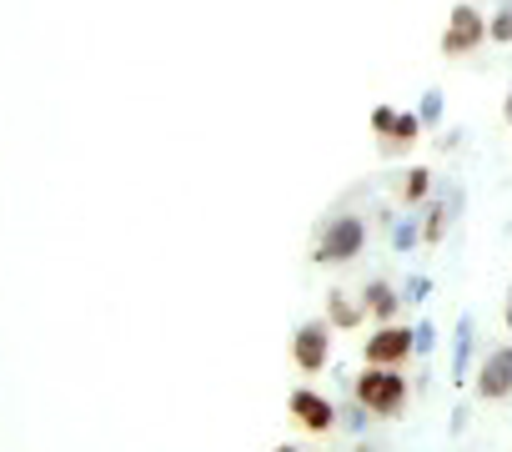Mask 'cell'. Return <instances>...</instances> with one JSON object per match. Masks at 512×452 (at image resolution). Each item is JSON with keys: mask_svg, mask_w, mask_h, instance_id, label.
<instances>
[{"mask_svg": "<svg viewBox=\"0 0 512 452\" xmlns=\"http://www.w3.org/2000/svg\"><path fill=\"white\" fill-rule=\"evenodd\" d=\"M367 247V221L357 211H337L317 226V237H312V262L317 267H342L352 262L357 252Z\"/></svg>", "mask_w": 512, "mask_h": 452, "instance_id": "cell-1", "label": "cell"}, {"mask_svg": "<svg viewBox=\"0 0 512 452\" xmlns=\"http://www.w3.org/2000/svg\"><path fill=\"white\" fill-rule=\"evenodd\" d=\"M352 397H357L372 417H402L412 387H407V372H402V367H367V372L352 377Z\"/></svg>", "mask_w": 512, "mask_h": 452, "instance_id": "cell-2", "label": "cell"}, {"mask_svg": "<svg viewBox=\"0 0 512 452\" xmlns=\"http://www.w3.org/2000/svg\"><path fill=\"white\" fill-rule=\"evenodd\" d=\"M412 357H417V332H412V327H397V322L377 327V332L362 342V362H367V367H407Z\"/></svg>", "mask_w": 512, "mask_h": 452, "instance_id": "cell-3", "label": "cell"}, {"mask_svg": "<svg viewBox=\"0 0 512 452\" xmlns=\"http://www.w3.org/2000/svg\"><path fill=\"white\" fill-rule=\"evenodd\" d=\"M482 41H487V16L477 11V6H452V16H447V26H442V56H472V51H482Z\"/></svg>", "mask_w": 512, "mask_h": 452, "instance_id": "cell-4", "label": "cell"}, {"mask_svg": "<svg viewBox=\"0 0 512 452\" xmlns=\"http://www.w3.org/2000/svg\"><path fill=\"white\" fill-rule=\"evenodd\" d=\"M372 131H377V151H382V156H402V151L422 136V121H417V111L377 106V111H372Z\"/></svg>", "mask_w": 512, "mask_h": 452, "instance_id": "cell-5", "label": "cell"}, {"mask_svg": "<svg viewBox=\"0 0 512 452\" xmlns=\"http://www.w3.org/2000/svg\"><path fill=\"white\" fill-rule=\"evenodd\" d=\"M472 392H477V402H502V397H512V342L482 352V362H477V372H472Z\"/></svg>", "mask_w": 512, "mask_h": 452, "instance_id": "cell-6", "label": "cell"}, {"mask_svg": "<svg viewBox=\"0 0 512 452\" xmlns=\"http://www.w3.org/2000/svg\"><path fill=\"white\" fill-rule=\"evenodd\" d=\"M292 362H297V372H307V377L332 362V322H327V317H312V322L297 327V337H292Z\"/></svg>", "mask_w": 512, "mask_h": 452, "instance_id": "cell-7", "label": "cell"}, {"mask_svg": "<svg viewBox=\"0 0 512 452\" xmlns=\"http://www.w3.org/2000/svg\"><path fill=\"white\" fill-rule=\"evenodd\" d=\"M287 412L307 427V432H332V427H342V407L332 402V397H322L317 387H297L292 397H287Z\"/></svg>", "mask_w": 512, "mask_h": 452, "instance_id": "cell-8", "label": "cell"}, {"mask_svg": "<svg viewBox=\"0 0 512 452\" xmlns=\"http://www.w3.org/2000/svg\"><path fill=\"white\" fill-rule=\"evenodd\" d=\"M447 367H452V382H472V372H477V317L472 312H462L457 327H452V357H447Z\"/></svg>", "mask_w": 512, "mask_h": 452, "instance_id": "cell-9", "label": "cell"}, {"mask_svg": "<svg viewBox=\"0 0 512 452\" xmlns=\"http://www.w3.org/2000/svg\"><path fill=\"white\" fill-rule=\"evenodd\" d=\"M457 201H462V196L452 191L447 201L437 196V201H427V206H422V247H442V237L452 232V216H457Z\"/></svg>", "mask_w": 512, "mask_h": 452, "instance_id": "cell-10", "label": "cell"}, {"mask_svg": "<svg viewBox=\"0 0 512 452\" xmlns=\"http://www.w3.org/2000/svg\"><path fill=\"white\" fill-rule=\"evenodd\" d=\"M362 307H367V317H377V322L387 327V322H397V312H402L407 302H402V287H392V282L377 277V282L362 287Z\"/></svg>", "mask_w": 512, "mask_h": 452, "instance_id": "cell-11", "label": "cell"}, {"mask_svg": "<svg viewBox=\"0 0 512 452\" xmlns=\"http://www.w3.org/2000/svg\"><path fill=\"white\" fill-rule=\"evenodd\" d=\"M362 317H367V307H362V297L352 302V292H327V322H332V332H352V327H362Z\"/></svg>", "mask_w": 512, "mask_h": 452, "instance_id": "cell-12", "label": "cell"}, {"mask_svg": "<svg viewBox=\"0 0 512 452\" xmlns=\"http://www.w3.org/2000/svg\"><path fill=\"white\" fill-rule=\"evenodd\" d=\"M412 247H422V211H402V221L392 226V252L402 257Z\"/></svg>", "mask_w": 512, "mask_h": 452, "instance_id": "cell-13", "label": "cell"}, {"mask_svg": "<svg viewBox=\"0 0 512 452\" xmlns=\"http://www.w3.org/2000/svg\"><path fill=\"white\" fill-rule=\"evenodd\" d=\"M427 191H432V171L427 166H407V176H402V206L417 211L427 201Z\"/></svg>", "mask_w": 512, "mask_h": 452, "instance_id": "cell-14", "label": "cell"}, {"mask_svg": "<svg viewBox=\"0 0 512 452\" xmlns=\"http://www.w3.org/2000/svg\"><path fill=\"white\" fill-rule=\"evenodd\" d=\"M487 41H492V46H512V0H502L497 16L487 21Z\"/></svg>", "mask_w": 512, "mask_h": 452, "instance_id": "cell-15", "label": "cell"}, {"mask_svg": "<svg viewBox=\"0 0 512 452\" xmlns=\"http://www.w3.org/2000/svg\"><path fill=\"white\" fill-rule=\"evenodd\" d=\"M442 116H447V101H442V91H427V96H422V106H417V121H422V131H437V126H442Z\"/></svg>", "mask_w": 512, "mask_h": 452, "instance_id": "cell-16", "label": "cell"}, {"mask_svg": "<svg viewBox=\"0 0 512 452\" xmlns=\"http://www.w3.org/2000/svg\"><path fill=\"white\" fill-rule=\"evenodd\" d=\"M427 297H432V277H422V272H412V277L402 282V302H407V307H422Z\"/></svg>", "mask_w": 512, "mask_h": 452, "instance_id": "cell-17", "label": "cell"}, {"mask_svg": "<svg viewBox=\"0 0 512 452\" xmlns=\"http://www.w3.org/2000/svg\"><path fill=\"white\" fill-rule=\"evenodd\" d=\"M367 417H372V412H367L357 397H352V407H342V427H352V432H362V427H367Z\"/></svg>", "mask_w": 512, "mask_h": 452, "instance_id": "cell-18", "label": "cell"}, {"mask_svg": "<svg viewBox=\"0 0 512 452\" xmlns=\"http://www.w3.org/2000/svg\"><path fill=\"white\" fill-rule=\"evenodd\" d=\"M412 332H417V357H427V352L437 347V327H432V322H417Z\"/></svg>", "mask_w": 512, "mask_h": 452, "instance_id": "cell-19", "label": "cell"}, {"mask_svg": "<svg viewBox=\"0 0 512 452\" xmlns=\"http://www.w3.org/2000/svg\"><path fill=\"white\" fill-rule=\"evenodd\" d=\"M502 327H507V337H512V282H507V302H502Z\"/></svg>", "mask_w": 512, "mask_h": 452, "instance_id": "cell-20", "label": "cell"}, {"mask_svg": "<svg viewBox=\"0 0 512 452\" xmlns=\"http://www.w3.org/2000/svg\"><path fill=\"white\" fill-rule=\"evenodd\" d=\"M502 121L512 126V86H507V101H502Z\"/></svg>", "mask_w": 512, "mask_h": 452, "instance_id": "cell-21", "label": "cell"}, {"mask_svg": "<svg viewBox=\"0 0 512 452\" xmlns=\"http://www.w3.org/2000/svg\"><path fill=\"white\" fill-rule=\"evenodd\" d=\"M272 452H302V447H292V442H282V447H272Z\"/></svg>", "mask_w": 512, "mask_h": 452, "instance_id": "cell-22", "label": "cell"}, {"mask_svg": "<svg viewBox=\"0 0 512 452\" xmlns=\"http://www.w3.org/2000/svg\"><path fill=\"white\" fill-rule=\"evenodd\" d=\"M357 452H377V447H372V442H357Z\"/></svg>", "mask_w": 512, "mask_h": 452, "instance_id": "cell-23", "label": "cell"}]
</instances>
